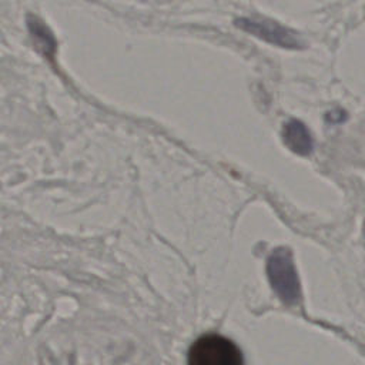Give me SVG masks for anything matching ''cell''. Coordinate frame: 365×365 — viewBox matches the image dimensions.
<instances>
[{
	"instance_id": "cell-1",
	"label": "cell",
	"mask_w": 365,
	"mask_h": 365,
	"mask_svg": "<svg viewBox=\"0 0 365 365\" xmlns=\"http://www.w3.org/2000/svg\"><path fill=\"white\" fill-rule=\"evenodd\" d=\"M187 365H244V355L230 338L208 332L191 344Z\"/></svg>"
},
{
	"instance_id": "cell-2",
	"label": "cell",
	"mask_w": 365,
	"mask_h": 365,
	"mask_svg": "<svg viewBox=\"0 0 365 365\" xmlns=\"http://www.w3.org/2000/svg\"><path fill=\"white\" fill-rule=\"evenodd\" d=\"M235 26L242 31L277 47L282 48H302L305 46L301 36L278 21L265 17H241L235 20Z\"/></svg>"
},
{
	"instance_id": "cell-3",
	"label": "cell",
	"mask_w": 365,
	"mask_h": 365,
	"mask_svg": "<svg viewBox=\"0 0 365 365\" xmlns=\"http://www.w3.org/2000/svg\"><path fill=\"white\" fill-rule=\"evenodd\" d=\"M274 275L272 284H275L278 292L287 301H295L299 295V285L298 278L294 269V265L288 255H281L274 258Z\"/></svg>"
},
{
	"instance_id": "cell-4",
	"label": "cell",
	"mask_w": 365,
	"mask_h": 365,
	"mask_svg": "<svg viewBox=\"0 0 365 365\" xmlns=\"http://www.w3.org/2000/svg\"><path fill=\"white\" fill-rule=\"evenodd\" d=\"M284 141L297 154L307 155L312 150V138L304 123L289 120L284 127Z\"/></svg>"
},
{
	"instance_id": "cell-5",
	"label": "cell",
	"mask_w": 365,
	"mask_h": 365,
	"mask_svg": "<svg viewBox=\"0 0 365 365\" xmlns=\"http://www.w3.org/2000/svg\"><path fill=\"white\" fill-rule=\"evenodd\" d=\"M29 30L36 43V47L46 56L51 57L56 50V41L47 26L43 24L37 17H29Z\"/></svg>"
},
{
	"instance_id": "cell-6",
	"label": "cell",
	"mask_w": 365,
	"mask_h": 365,
	"mask_svg": "<svg viewBox=\"0 0 365 365\" xmlns=\"http://www.w3.org/2000/svg\"><path fill=\"white\" fill-rule=\"evenodd\" d=\"M345 117H346V114L342 110H334V111L328 113V118L332 121H342Z\"/></svg>"
}]
</instances>
